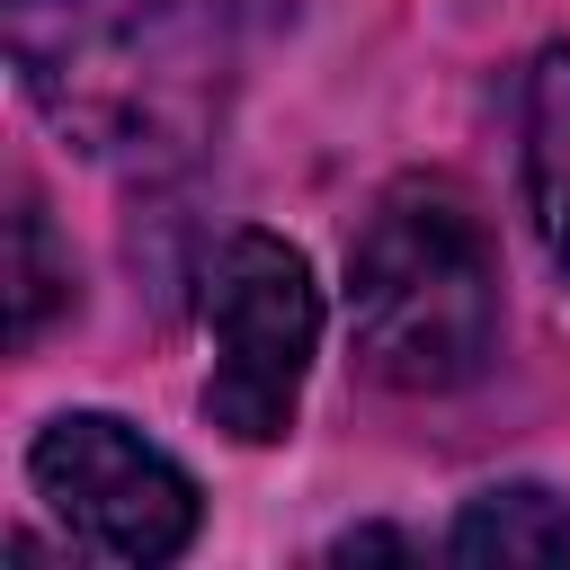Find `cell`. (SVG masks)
<instances>
[{
  "instance_id": "obj_4",
  "label": "cell",
  "mask_w": 570,
  "mask_h": 570,
  "mask_svg": "<svg viewBox=\"0 0 570 570\" xmlns=\"http://www.w3.org/2000/svg\"><path fill=\"white\" fill-rule=\"evenodd\" d=\"M27 481L45 490V508H53L89 552L134 561V570L178 561V552L196 543V517H205L196 481H187L151 436H134V428L107 419V410H62V419H45L36 445H27Z\"/></svg>"
},
{
  "instance_id": "obj_1",
  "label": "cell",
  "mask_w": 570,
  "mask_h": 570,
  "mask_svg": "<svg viewBox=\"0 0 570 570\" xmlns=\"http://www.w3.org/2000/svg\"><path fill=\"white\" fill-rule=\"evenodd\" d=\"M356 365L392 392H463L499 347V258L463 187L392 178L347 249Z\"/></svg>"
},
{
  "instance_id": "obj_8",
  "label": "cell",
  "mask_w": 570,
  "mask_h": 570,
  "mask_svg": "<svg viewBox=\"0 0 570 570\" xmlns=\"http://www.w3.org/2000/svg\"><path fill=\"white\" fill-rule=\"evenodd\" d=\"M356 552H410L401 534H383V525H365V534H338V561H356Z\"/></svg>"
},
{
  "instance_id": "obj_7",
  "label": "cell",
  "mask_w": 570,
  "mask_h": 570,
  "mask_svg": "<svg viewBox=\"0 0 570 570\" xmlns=\"http://www.w3.org/2000/svg\"><path fill=\"white\" fill-rule=\"evenodd\" d=\"M53 312H71V267L53 258V223L36 196H18L9 214V338L36 347L53 330Z\"/></svg>"
},
{
  "instance_id": "obj_3",
  "label": "cell",
  "mask_w": 570,
  "mask_h": 570,
  "mask_svg": "<svg viewBox=\"0 0 570 570\" xmlns=\"http://www.w3.org/2000/svg\"><path fill=\"white\" fill-rule=\"evenodd\" d=\"M205 321H214L205 419L232 445H276L294 428V401L321 347V285L303 249L276 232H232L205 267Z\"/></svg>"
},
{
  "instance_id": "obj_5",
  "label": "cell",
  "mask_w": 570,
  "mask_h": 570,
  "mask_svg": "<svg viewBox=\"0 0 570 570\" xmlns=\"http://www.w3.org/2000/svg\"><path fill=\"white\" fill-rule=\"evenodd\" d=\"M525 214L570 285V45H543L525 71Z\"/></svg>"
},
{
  "instance_id": "obj_6",
  "label": "cell",
  "mask_w": 570,
  "mask_h": 570,
  "mask_svg": "<svg viewBox=\"0 0 570 570\" xmlns=\"http://www.w3.org/2000/svg\"><path fill=\"white\" fill-rule=\"evenodd\" d=\"M445 552L454 561H570V499H552L543 481L481 490V499H463Z\"/></svg>"
},
{
  "instance_id": "obj_2",
  "label": "cell",
  "mask_w": 570,
  "mask_h": 570,
  "mask_svg": "<svg viewBox=\"0 0 570 570\" xmlns=\"http://www.w3.org/2000/svg\"><path fill=\"white\" fill-rule=\"evenodd\" d=\"M0 27L45 125L98 160L187 142L214 107V62L178 0H0Z\"/></svg>"
}]
</instances>
